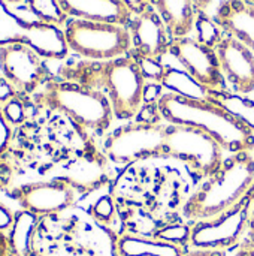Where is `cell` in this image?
<instances>
[{
    "label": "cell",
    "mask_w": 254,
    "mask_h": 256,
    "mask_svg": "<svg viewBox=\"0 0 254 256\" xmlns=\"http://www.w3.org/2000/svg\"><path fill=\"white\" fill-rule=\"evenodd\" d=\"M60 78L103 92L117 120L135 118L145 100V75L135 56L66 64L60 69Z\"/></svg>",
    "instance_id": "1"
},
{
    "label": "cell",
    "mask_w": 254,
    "mask_h": 256,
    "mask_svg": "<svg viewBox=\"0 0 254 256\" xmlns=\"http://www.w3.org/2000/svg\"><path fill=\"white\" fill-rule=\"evenodd\" d=\"M157 111L166 123L192 126L207 132L229 154L254 150L253 129L210 98L168 92L159 98Z\"/></svg>",
    "instance_id": "2"
},
{
    "label": "cell",
    "mask_w": 254,
    "mask_h": 256,
    "mask_svg": "<svg viewBox=\"0 0 254 256\" xmlns=\"http://www.w3.org/2000/svg\"><path fill=\"white\" fill-rule=\"evenodd\" d=\"M39 111L64 116L87 138L105 135L115 120L106 94L61 78H51L31 96Z\"/></svg>",
    "instance_id": "3"
},
{
    "label": "cell",
    "mask_w": 254,
    "mask_h": 256,
    "mask_svg": "<svg viewBox=\"0 0 254 256\" xmlns=\"http://www.w3.org/2000/svg\"><path fill=\"white\" fill-rule=\"evenodd\" d=\"M254 183V156L252 152H238L225 158L222 166L189 196L183 216L190 220H204L217 216L238 204Z\"/></svg>",
    "instance_id": "4"
},
{
    "label": "cell",
    "mask_w": 254,
    "mask_h": 256,
    "mask_svg": "<svg viewBox=\"0 0 254 256\" xmlns=\"http://www.w3.org/2000/svg\"><path fill=\"white\" fill-rule=\"evenodd\" d=\"M67 46L76 56L91 62H108L132 51L129 27L70 18L64 26Z\"/></svg>",
    "instance_id": "5"
},
{
    "label": "cell",
    "mask_w": 254,
    "mask_h": 256,
    "mask_svg": "<svg viewBox=\"0 0 254 256\" xmlns=\"http://www.w3.org/2000/svg\"><path fill=\"white\" fill-rule=\"evenodd\" d=\"M165 128L160 123L130 122L105 136L102 152L108 160L121 166L165 158Z\"/></svg>",
    "instance_id": "6"
},
{
    "label": "cell",
    "mask_w": 254,
    "mask_h": 256,
    "mask_svg": "<svg viewBox=\"0 0 254 256\" xmlns=\"http://www.w3.org/2000/svg\"><path fill=\"white\" fill-rule=\"evenodd\" d=\"M165 158L181 160L198 174L210 177L222 166L225 150L201 129L168 123L165 128Z\"/></svg>",
    "instance_id": "7"
},
{
    "label": "cell",
    "mask_w": 254,
    "mask_h": 256,
    "mask_svg": "<svg viewBox=\"0 0 254 256\" xmlns=\"http://www.w3.org/2000/svg\"><path fill=\"white\" fill-rule=\"evenodd\" d=\"M7 44H25L45 60H63L70 51L63 28L19 18L4 0H0V46Z\"/></svg>",
    "instance_id": "8"
},
{
    "label": "cell",
    "mask_w": 254,
    "mask_h": 256,
    "mask_svg": "<svg viewBox=\"0 0 254 256\" xmlns=\"http://www.w3.org/2000/svg\"><path fill=\"white\" fill-rule=\"evenodd\" d=\"M254 202L244 196L229 210L190 225V249H213L228 252L244 242Z\"/></svg>",
    "instance_id": "9"
},
{
    "label": "cell",
    "mask_w": 254,
    "mask_h": 256,
    "mask_svg": "<svg viewBox=\"0 0 254 256\" xmlns=\"http://www.w3.org/2000/svg\"><path fill=\"white\" fill-rule=\"evenodd\" d=\"M169 52L186 74L207 92H225L228 82L222 72L216 48L201 39L184 36L172 39Z\"/></svg>",
    "instance_id": "10"
},
{
    "label": "cell",
    "mask_w": 254,
    "mask_h": 256,
    "mask_svg": "<svg viewBox=\"0 0 254 256\" xmlns=\"http://www.w3.org/2000/svg\"><path fill=\"white\" fill-rule=\"evenodd\" d=\"M78 192L63 177H54L51 180L30 182L10 188L6 192L12 201H15L21 210L33 213L39 218L63 213L75 206Z\"/></svg>",
    "instance_id": "11"
},
{
    "label": "cell",
    "mask_w": 254,
    "mask_h": 256,
    "mask_svg": "<svg viewBox=\"0 0 254 256\" xmlns=\"http://www.w3.org/2000/svg\"><path fill=\"white\" fill-rule=\"evenodd\" d=\"M0 74L18 93L30 98L52 78L45 58L25 44L0 46Z\"/></svg>",
    "instance_id": "12"
},
{
    "label": "cell",
    "mask_w": 254,
    "mask_h": 256,
    "mask_svg": "<svg viewBox=\"0 0 254 256\" xmlns=\"http://www.w3.org/2000/svg\"><path fill=\"white\" fill-rule=\"evenodd\" d=\"M129 32L132 39V50L138 58L159 60L171 48L172 38L166 24L160 15L147 3L138 12H135L129 24Z\"/></svg>",
    "instance_id": "13"
},
{
    "label": "cell",
    "mask_w": 254,
    "mask_h": 256,
    "mask_svg": "<svg viewBox=\"0 0 254 256\" xmlns=\"http://www.w3.org/2000/svg\"><path fill=\"white\" fill-rule=\"evenodd\" d=\"M228 86L240 94L254 92V51L232 34L225 33L214 44Z\"/></svg>",
    "instance_id": "14"
},
{
    "label": "cell",
    "mask_w": 254,
    "mask_h": 256,
    "mask_svg": "<svg viewBox=\"0 0 254 256\" xmlns=\"http://www.w3.org/2000/svg\"><path fill=\"white\" fill-rule=\"evenodd\" d=\"M69 18L129 27L135 12L126 0H58Z\"/></svg>",
    "instance_id": "15"
},
{
    "label": "cell",
    "mask_w": 254,
    "mask_h": 256,
    "mask_svg": "<svg viewBox=\"0 0 254 256\" xmlns=\"http://www.w3.org/2000/svg\"><path fill=\"white\" fill-rule=\"evenodd\" d=\"M105 159L106 156L103 152L96 150L91 138L87 136L84 150L70 162V165L60 177L66 178L78 194L91 192L97 189L105 180Z\"/></svg>",
    "instance_id": "16"
},
{
    "label": "cell",
    "mask_w": 254,
    "mask_h": 256,
    "mask_svg": "<svg viewBox=\"0 0 254 256\" xmlns=\"http://www.w3.org/2000/svg\"><path fill=\"white\" fill-rule=\"evenodd\" d=\"M214 22L225 33L235 36L254 51V3L223 0L217 8Z\"/></svg>",
    "instance_id": "17"
},
{
    "label": "cell",
    "mask_w": 254,
    "mask_h": 256,
    "mask_svg": "<svg viewBox=\"0 0 254 256\" xmlns=\"http://www.w3.org/2000/svg\"><path fill=\"white\" fill-rule=\"evenodd\" d=\"M163 20L172 39L184 38L196 26V9L193 0H144Z\"/></svg>",
    "instance_id": "18"
},
{
    "label": "cell",
    "mask_w": 254,
    "mask_h": 256,
    "mask_svg": "<svg viewBox=\"0 0 254 256\" xmlns=\"http://www.w3.org/2000/svg\"><path fill=\"white\" fill-rule=\"evenodd\" d=\"M120 256H184L189 249L157 237L123 236L117 242Z\"/></svg>",
    "instance_id": "19"
},
{
    "label": "cell",
    "mask_w": 254,
    "mask_h": 256,
    "mask_svg": "<svg viewBox=\"0 0 254 256\" xmlns=\"http://www.w3.org/2000/svg\"><path fill=\"white\" fill-rule=\"evenodd\" d=\"M39 216L25 210L15 212V219L7 234L10 256H33V237Z\"/></svg>",
    "instance_id": "20"
},
{
    "label": "cell",
    "mask_w": 254,
    "mask_h": 256,
    "mask_svg": "<svg viewBox=\"0 0 254 256\" xmlns=\"http://www.w3.org/2000/svg\"><path fill=\"white\" fill-rule=\"evenodd\" d=\"M24 3L31 15L40 22L64 28V26L70 20L63 10L58 0H25Z\"/></svg>",
    "instance_id": "21"
},
{
    "label": "cell",
    "mask_w": 254,
    "mask_h": 256,
    "mask_svg": "<svg viewBox=\"0 0 254 256\" xmlns=\"http://www.w3.org/2000/svg\"><path fill=\"white\" fill-rule=\"evenodd\" d=\"M33 108H36L33 99L30 96H24L21 93L13 96L3 106H0L4 118L7 120V123L13 129L24 126L31 118V110Z\"/></svg>",
    "instance_id": "22"
},
{
    "label": "cell",
    "mask_w": 254,
    "mask_h": 256,
    "mask_svg": "<svg viewBox=\"0 0 254 256\" xmlns=\"http://www.w3.org/2000/svg\"><path fill=\"white\" fill-rule=\"evenodd\" d=\"M156 237L160 240L174 243L177 246H181L184 249L190 248V226H181V225L168 226L162 230L160 232H157Z\"/></svg>",
    "instance_id": "23"
},
{
    "label": "cell",
    "mask_w": 254,
    "mask_h": 256,
    "mask_svg": "<svg viewBox=\"0 0 254 256\" xmlns=\"http://www.w3.org/2000/svg\"><path fill=\"white\" fill-rule=\"evenodd\" d=\"M13 130L15 129L7 123V120L4 118V116L0 110V159L7 158V154L10 153L13 136H15Z\"/></svg>",
    "instance_id": "24"
},
{
    "label": "cell",
    "mask_w": 254,
    "mask_h": 256,
    "mask_svg": "<svg viewBox=\"0 0 254 256\" xmlns=\"http://www.w3.org/2000/svg\"><path fill=\"white\" fill-rule=\"evenodd\" d=\"M91 214L96 220L102 222V224H109L114 218V204L111 201V198L105 196L100 198L93 207H91Z\"/></svg>",
    "instance_id": "25"
},
{
    "label": "cell",
    "mask_w": 254,
    "mask_h": 256,
    "mask_svg": "<svg viewBox=\"0 0 254 256\" xmlns=\"http://www.w3.org/2000/svg\"><path fill=\"white\" fill-rule=\"evenodd\" d=\"M15 177V165L7 159H0V192H7L12 188V182Z\"/></svg>",
    "instance_id": "26"
},
{
    "label": "cell",
    "mask_w": 254,
    "mask_h": 256,
    "mask_svg": "<svg viewBox=\"0 0 254 256\" xmlns=\"http://www.w3.org/2000/svg\"><path fill=\"white\" fill-rule=\"evenodd\" d=\"M16 94H18L16 88L0 74V106H3L7 100H10Z\"/></svg>",
    "instance_id": "27"
},
{
    "label": "cell",
    "mask_w": 254,
    "mask_h": 256,
    "mask_svg": "<svg viewBox=\"0 0 254 256\" xmlns=\"http://www.w3.org/2000/svg\"><path fill=\"white\" fill-rule=\"evenodd\" d=\"M13 219L15 213L7 206L0 202V232H7L13 224Z\"/></svg>",
    "instance_id": "28"
},
{
    "label": "cell",
    "mask_w": 254,
    "mask_h": 256,
    "mask_svg": "<svg viewBox=\"0 0 254 256\" xmlns=\"http://www.w3.org/2000/svg\"><path fill=\"white\" fill-rule=\"evenodd\" d=\"M243 249H254V206L250 214V220H249V226H247V232L244 237V242L241 243Z\"/></svg>",
    "instance_id": "29"
},
{
    "label": "cell",
    "mask_w": 254,
    "mask_h": 256,
    "mask_svg": "<svg viewBox=\"0 0 254 256\" xmlns=\"http://www.w3.org/2000/svg\"><path fill=\"white\" fill-rule=\"evenodd\" d=\"M184 256H228L223 250H213V249H189Z\"/></svg>",
    "instance_id": "30"
},
{
    "label": "cell",
    "mask_w": 254,
    "mask_h": 256,
    "mask_svg": "<svg viewBox=\"0 0 254 256\" xmlns=\"http://www.w3.org/2000/svg\"><path fill=\"white\" fill-rule=\"evenodd\" d=\"M0 256H10L9 242H7L6 232H0Z\"/></svg>",
    "instance_id": "31"
},
{
    "label": "cell",
    "mask_w": 254,
    "mask_h": 256,
    "mask_svg": "<svg viewBox=\"0 0 254 256\" xmlns=\"http://www.w3.org/2000/svg\"><path fill=\"white\" fill-rule=\"evenodd\" d=\"M235 256H254V249H243L238 248V252Z\"/></svg>",
    "instance_id": "32"
},
{
    "label": "cell",
    "mask_w": 254,
    "mask_h": 256,
    "mask_svg": "<svg viewBox=\"0 0 254 256\" xmlns=\"http://www.w3.org/2000/svg\"><path fill=\"white\" fill-rule=\"evenodd\" d=\"M9 6H16V4H21V3H24L25 0H4Z\"/></svg>",
    "instance_id": "33"
},
{
    "label": "cell",
    "mask_w": 254,
    "mask_h": 256,
    "mask_svg": "<svg viewBox=\"0 0 254 256\" xmlns=\"http://www.w3.org/2000/svg\"><path fill=\"white\" fill-rule=\"evenodd\" d=\"M247 196H249V198H250V200H252V201H253V202H254V183H253V186H252V189L249 190Z\"/></svg>",
    "instance_id": "34"
},
{
    "label": "cell",
    "mask_w": 254,
    "mask_h": 256,
    "mask_svg": "<svg viewBox=\"0 0 254 256\" xmlns=\"http://www.w3.org/2000/svg\"><path fill=\"white\" fill-rule=\"evenodd\" d=\"M244 2H249V3H254V0H244Z\"/></svg>",
    "instance_id": "35"
}]
</instances>
